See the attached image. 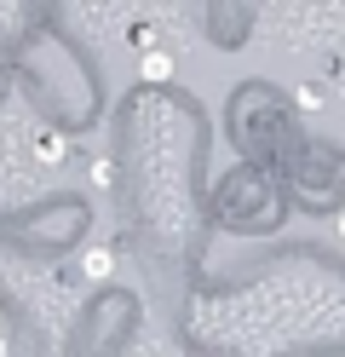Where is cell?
<instances>
[{"label": "cell", "mask_w": 345, "mask_h": 357, "mask_svg": "<svg viewBox=\"0 0 345 357\" xmlns=\"http://www.w3.org/2000/svg\"><path fill=\"white\" fill-rule=\"evenodd\" d=\"M173 70H178V63H173V52H167V47H155V52H144V58H138V81H144V86L173 81Z\"/></svg>", "instance_id": "1"}, {"label": "cell", "mask_w": 345, "mask_h": 357, "mask_svg": "<svg viewBox=\"0 0 345 357\" xmlns=\"http://www.w3.org/2000/svg\"><path fill=\"white\" fill-rule=\"evenodd\" d=\"M63 155H69V139H63L58 127H40V132H35V162H46V167H58Z\"/></svg>", "instance_id": "2"}, {"label": "cell", "mask_w": 345, "mask_h": 357, "mask_svg": "<svg viewBox=\"0 0 345 357\" xmlns=\"http://www.w3.org/2000/svg\"><path fill=\"white\" fill-rule=\"evenodd\" d=\"M81 271H86V282H109L115 254H109V248H86V254H81Z\"/></svg>", "instance_id": "3"}, {"label": "cell", "mask_w": 345, "mask_h": 357, "mask_svg": "<svg viewBox=\"0 0 345 357\" xmlns=\"http://www.w3.org/2000/svg\"><path fill=\"white\" fill-rule=\"evenodd\" d=\"M132 47H138V58H144V52H155V24H132Z\"/></svg>", "instance_id": "4"}, {"label": "cell", "mask_w": 345, "mask_h": 357, "mask_svg": "<svg viewBox=\"0 0 345 357\" xmlns=\"http://www.w3.org/2000/svg\"><path fill=\"white\" fill-rule=\"evenodd\" d=\"M92 185H115V162H109V155L92 162Z\"/></svg>", "instance_id": "5"}, {"label": "cell", "mask_w": 345, "mask_h": 357, "mask_svg": "<svg viewBox=\"0 0 345 357\" xmlns=\"http://www.w3.org/2000/svg\"><path fill=\"white\" fill-rule=\"evenodd\" d=\"M334 231H339V242H345V213H339V219H334Z\"/></svg>", "instance_id": "6"}, {"label": "cell", "mask_w": 345, "mask_h": 357, "mask_svg": "<svg viewBox=\"0 0 345 357\" xmlns=\"http://www.w3.org/2000/svg\"><path fill=\"white\" fill-rule=\"evenodd\" d=\"M0 357H6V334H0Z\"/></svg>", "instance_id": "7"}]
</instances>
